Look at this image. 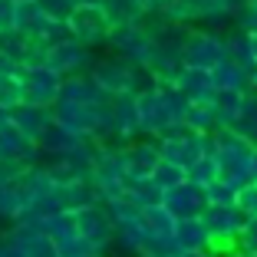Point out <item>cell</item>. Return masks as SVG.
<instances>
[{
  "label": "cell",
  "mask_w": 257,
  "mask_h": 257,
  "mask_svg": "<svg viewBox=\"0 0 257 257\" xmlns=\"http://www.w3.org/2000/svg\"><path fill=\"white\" fill-rule=\"evenodd\" d=\"M10 122H14L17 128H20L27 139H33V142H40V139L46 136V128L56 122L53 109L46 106H33V102H20L17 109H10Z\"/></svg>",
  "instance_id": "obj_16"
},
{
  "label": "cell",
  "mask_w": 257,
  "mask_h": 257,
  "mask_svg": "<svg viewBox=\"0 0 257 257\" xmlns=\"http://www.w3.org/2000/svg\"><path fill=\"white\" fill-rule=\"evenodd\" d=\"M234 23H237V30L254 37L257 33V0H244L241 7L234 10Z\"/></svg>",
  "instance_id": "obj_35"
},
{
  "label": "cell",
  "mask_w": 257,
  "mask_h": 257,
  "mask_svg": "<svg viewBox=\"0 0 257 257\" xmlns=\"http://www.w3.org/2000/svg\"><path fill=\"white\" fill-rule=\"evenodd\" d=\"M23 162H10V159H0V185H10L17 178V175L23 172Z\"/></svg>",
  "instance_id": "obj_40"
},
{
  "label": "cell",
  "mask_w": 257,
  "mask_h": 257,
  "mask_svg": "<svg viewBox=\"0 0 257 257\" xmlns=\"http://www.w3.org/2000/svg\"><path fill=\"white\" fill-rule=\"evenodd\" d=\"M172 237L182 250H208L211 247V231H208L204 218H178Z\"/></svg>",
  "instance_id": "obj_18"
},
{
  "label": "cell",
  "mask_w": 257,
  "mask_h": 257,
  "mask_svg": "<svg viewBox=\"0 0 257 257\" xmlns=\"http://www.w3.org/2000/svg\"><path fill=\"white\" fill-rule=\"evenodd\" d=\"M102 204L109 208V214H112V221H115V247L128 250L132 257L142 254L149 237H152L142 208L132 204L128 198H112V201H102Z\"/></svg>",
  "instance_id": "obj_3"
},
{
  "label": "cell",
  "mask_w": 257,
  "mask_h": 257,
  "mask_svg": "<svg viewBox=\"0 0 257 257\" xmlns=\"http://www.w3.org/2000/svg\"><path fill=\"white\" fill-rule=\"evenodd\" d=\"M250 89H254V92H257V76H254V79H250Z\"/></svg>",
  "instance_id": "obj_48"
},
{
  "label": "cell",
  "mask_w": 257,
  "mask_h": 257,
  "mask_svg": "<svg viewBox=\"0 0 257 257\" xmlns=\"http://www.w3.org/2000/svg\"><path fill=\"white\" fill-rule=\"evenodd\" d=\"M142 214H145V224H149V231H152V237H172L175 234V214L168 211L165 204H152V208H142Z\"/></svg>",
  "instance_id": "obj_26"
},
{
  "label": "cell",
  "mask_w": 257,
  "mask_h": 257,
  "mask_svg": "<svg viewBox=\"0 0 257 257\" xmlns=\"http://www.w3.org/2000/svg\"><path fill=\"white\" fill-rule=\"evenodd\" d=\"M159 145H162V159L188 172L201 155H214V132H191V128L185 125V128H178V132L162 136Z\"/></svg>",
  "instance_id": "obj_5"
},
{
  "label": "cell",
  "mask_w": 257,
  "mask_h": 257,
  "mask_svg": "<svg viewBox=\"0 0 257 257\" xmlns=\"http://www.w3.org/2000/svg\"><path fill=\"white\" fill-rule=\"evenodd\" d=\"M53 23V17H46V10L40 7L37 0H23V4H17V27L14 30L27 33V37L33 40H43L46 27Z\"/></svg>",
  "instance_id": "obj_19"
},
{
  "label": "cell",
  "mask_w": 257,
  "mask_h": 257,
  "mask_svg": "<svg viewBox=\"0 0 257 257\" xmlns=\"http://www.w3.org/2000/svg\"><path fill=\"white\" fill-rule=\"evenodd\" d=\"M23 79V102H33V106H46L53 109L63 96V86H66V76L60 69L46 66V63H30V66L20 69Z\"/></svg>",
  "instance_id": "obj_6"
},
{
  "label": "cell",
  "mask_w": 257,
  "mask_h": 257,
  "mask_svg": "<svg viewBox=\"0 0 257 257\" xmlns=\"http://www.w3.org/2000/svg\"><path fill=\"white\" fill-rule=\"evenodd\" d=\"M237 247L257 257V218H247V224H244V231H241V241H237Z\"/></svg>",
  "instance_id": "obj_38"
},
{
  "label": "cell",
  "mask_w": 257,
  "mask_h": 257,
  "mask_svg": "<svg viewBox=\"0 0 257 257\" xmlns=\"http://www.w3.org/2000/svg\"><path fill=\"white\" fill-rule=\"evenodd\" d=\"M76 227H79V234L99 250V254H106L109 247L115 244V221L109 214V208L102 201H92L86 208L76 211Z\"/></svg>",
  "instance_id": "obj_8"
},
{
  "label": "cell",
  "mask_w": 257,
  "mask_h": 257,
  "mask_svg": "<svg viewBox=\"0 0 257 257\" xmlns=\"http://www.w3.org/2000/svg\"><path fill=\"white\" fill-rule=\"evenodd\" d=\"M175 218H201L204 208H208V188L195 185L191 178L178 182L175 188L165 191V201H162Z\"/></svg>",
  "instance_id": "obj_13"
},
{
  "label": "cell",
  "mask_w": 257,
  "mask_h": 257,
  "mask_svg": "<svg viewBox=\"0 0 257 257\" xmlns=\"http://www.w3.org/2000/svg\"><path fill=\"white\" fill-rule=\"evenodd\" d=\"M109 50L119 53L128 63H152V50L155 40L145 23H125V27H112L109 33Z\"/></svg>",
  "instance_id": "obj_9"
},
{
  "label": "cell",
  "mask_w": 257,
  "mask_h": 257,
  "mask_svg": "<svg viewBox=\"0 0 257 257\" xmlns=\"http://www.w3.org/2000/svg\"><path fill=\"white\" fill-rule=\"evenodd\" d=\"M191 99L185 96L175 83H159V89L142 92L139 96V119H142V136H168L185 128Z\"/></svg>",
  "instance_id": "obj_1"
},
{
  "label": "cell",
  "mask_w": 257,
  "mask_h": 257,
  "mask_svg": "<svg viewBox=\"0 0 257 257\" xmlns=\"http://www.w3.org/2000/svg\"><path fill=\"white\" fill-rule=\"evenodd\" d=\"M4 122H10V109H4V106H0V125H4Z\"/></svg>",
  "instance_id": "obj_45"
},
{
  "label": "cell",
  "mask_w": 257,
  "mask_h": 257,
  "mask_svg": "<svg viewBox=\"0 0 257 257\" xmlns=\"http://www.w3.org/2000/svg\"><path fill=\"white\" fill-rule=\"evenodd\" d=\"M185 125H188L191 132H218V128H221L211 102H191L188 115H185Z\"/></svg>",
  "instance_id": "obj_28"
},
{
  "label": "cell",
  "mask_w": 257,
  "mask_h": 257,
  "mask_svg": "<svg viewBox=\"0 0 257 257\" xmlns=\"http://www.w3.org/2000/svg\"><path fill=\"white\" fill-rule=\"evenodd\" d=\"M182 257H218V254H214V250L208 247V250H185Z\"/></svg>",
  "instance_id": "obj_42"
},
{
  "label": "cell",
  "mask_w": 257,
  "mask_h": 257,
  "mask_svg": "<svg viewBox=\"0 0 257 257\" xmlns=\"http://www.w3.org/2000/svg\"><path fill=\"white\" fill-rule=\"evenodd\" d=\"M231 56V46H227V37L218 30H191L188 43H185V66L195 69H214Z\"/></svg>",
  "instance_id": "obj_7"
},
{
  "label": "cell",
  "mask_w": 257,
  "mask_h": 257,
  "mask_svg": "<svg viewBox=\"0 0 257 257\" xmlns=\"http://www.w3.org/2000/svg\"><path fill=\"white\" fill-rule=\"evenodd\" d=\"M211 76H214V86H218V89H250V73L241 63H234L231 56H227L221 66H214Z\"/></svg>",
  "instance_id": "obj_23"
},
{
  "label": "cell",
  "mask_w": 257,
  "mask_h": 257,
  "mask_svg": "<svg viewBox=\"0 0 257 257\" xmlns=\"http://www.w3.org/2000/svg\"><path fill=\"white\" fill-rule=\"evenodd\" d=\"M237 198H241V188L231 182H224V178H218L214 185H208V204H237Z\"/></svg>",
  "instance_id": "obj_34"
},
{
  "label": "cell",
  "mask_w": 257,
  "mask_h": 257,
  "mask_svg": "<svg viewBox=\"0 0 257 257\" xmlns=\"http://www.w3.org/2000/svg\"><path fill=\"white\" fill-rule=\"evenodd\" d=\"M188 178L195 185H201V188H208V185H214L221 178V165H218V159L214 155H201V159L195 162V165L188 168Z\"/></svg>",
  "instance_id": "obj_30"
},
{
  "label": "cell",
  "mask_w": 257,
  "mask_h": 257,
  "mask_svg": "<svg viewBox=\"0 0 257 257\" xmlns=\"http://www.w3.org/2000/svg\"><path fill=\"white\" fill-rule=\"evenodd\" d=\"M201 218L208 224V231H211V250L218 257L237 247L241 231L247 224V214H244L241 204H208Z\"/></svg>",
  "instance_id": "obj_4"
},
{
  "label": "cell",
  "mask_w": 257,
  "mask_h": 257,
  "mask_svg": "<svg viewBox=\"0 0 257 257\" xmlns=\"http://www.w3.org/2000/svg\"><path fill=\"white\" fill-rule=\"evenodd\" d=\"M254 155H257V145L250 139H244L237 128L224 125L214 132V159L221 165V178L237 188L254 182Z\"/></svg>",
  "instance_id": "obj_2"
},
{
  "label": "cell",
  "mask_w": 257,
  "mask_h": 257,
  "mask_svg": "<svg viewBox=\"0 0 257 257\" xmlns=\"http://www.w3.org/2000/svg\"><path fill=\"white\" fill-rule=\"evenodd\" d=\"M112 128H115V142L128 145L132 139L142 136V119H139V96L132 92H119L112 99Z\"/></svg>",
  "instance_id": "obj_14"
},
{
  "label": "cell",
  "mask_w": 257,
  "mask_h": 257,
  "mask_svg": "<svg viewBox=\"0 0 257 257\" xmlns=\"http://www.w3.org/2000/svg\"><path fill=\"white\" fill-rule=\"evenodd\" d=\"M250 46H254V56H257V33H254V37H250Z\"/></svg>",
  "instance_id": "obj_46"
},
{
  "label": "cell",
  "mask_w": 257,
  "mask_h": 257,
  "mask_svg": "<svg viewBox=\"0 0 257 257\" xmlns=\"http://www.w3.org/2000/svg\"><path fill=\"white\" fill-rule=\"evenodd\" d=\"M132 66H136V63L122 60L119 53L109 50L106 56H96V63L89 66V73L96 76V83L106 92L119 96V92H128V86H132Z\"/></svg>",
  "instance_id": "obj_12"
},
{
  "label": "cell",
  "mask_w": 257,
  "mask_h": 257,
  "mask_svg": "<svg viewBox=\"0 0 257 257\" xmlns=\"http://www.w3.org/2000/svg\"><path fill=\"white\" fill-rule=\"evenodd\" d=\"M139 4H142L145 10H162V7L168 4V0H139Z\"/></svg>",
  "instance_id": "obj_41"
},
{
  "label": "cell",
  "mask_w": 257,
  "mask_h": 257,
  "mask_svg": "<svg viewBox=\"0 0 257 257\" xmlns=\"http://www.w3.org/2000/svg\"><path fill=\"white\" fill-rule=\"evenodd\" d=\"M175 86H178L191 102H211L214 92H218L211 69H195V66H185L182 73L175 76Z\"/></svg>",
  "instance_id": "obj_17"
},
{
  "label": "cell",
  "mask_w": 257,
  "mask_h": 257,
  "mask_svg": "<svg viewBox=\"0 0 257 257\" xmlns=\"http://www.w3.org/2000/svg\"><path fill=\"white\" fill-rule=\"evenodd\" d=\"M40 7L46 10V17H53V20H69L79 7V0H37Z\"/></svg>",
  "instance_id": "obj_36"
},
{
  "label": "cell",
  "mask_w": 257,
  "mask_h": 257,
  "mask_svg": "<svg viewBox=\"0 0 257 257\" xmlns=\"http://www.w3.org/2000/svg\"><path fill=\"white\" fill-rule=\"evenodd\" d=\"M17 27V0H0V33Z\"/></svg>",
  "instance_id": "obj_39"
},
{
  "label": "cell",
  "mask_w": 257,
  "mask_h": 257,
  "mask_svg": "<svg viewBox=\"0 0 257 257\" xmlns=\"http://www.w3.org/2000/svg\"><path fill=\"white\" fill-rule=\"evenodd\" d=\"M56 254H60V257H92V254H99V250L92 247L79 231H76L73 237H66V241L56 244Z\"/></svg>",
  "instance_id": "obj_32"
},
{
  "label": "cell",
  "mask_w": 257,
  "mask_h": 257,
  "mask_svg": "<svg viewBox=\"0 0 257 257\" xmlns=\"http://www.w3.org/2000/svg\"><path fill=\"white\" fill-rule=\"evenodd\" d=\"M244 99H247V89H218L211 99L214 106V115H218V125H234L237 115H241L244 109Z\"/></svg>",
  "instance_id": "obj_20"
},
{
  "label": "cell",
  "mask_w": 257,
  "mask_h": 257,
  "mask_svg": "<svg viewBox=\"0 0 257 257\" xmlns=\"http://www.w3.org/2000/svg\"><path fill=\"white\" fill-rule=\"evenodd\" d=\"M237 204L244 208V214H247V218H257V178H254L250 185H244V188H241Z\"/></svg>",
  "instance_id": "obj_37"
},
{
  "label": "cell",
  "mask_w": 257,
  "mask_h": 257,
  "mask_svg": "<svg viewBox=\"0 0 257 257\" xmlns=\"http://www.w3.org/2000/svg\"><path fill=\"white\" fill-rule=\"evenodd\" d=\"M43 63H46V66H53V69H60L63 76L89 73V66L96 63V50H89V46L79 43L76 37H69V40H60V43L46 46Z\"/></svg>",
  "instance_id": "obj_10"
},
{
  "label": "cell",
  "mask_w": 257,
  "mask_h": 257,
  "mask_svg": "<svg viewBox=\"0 0 257 257\" xmlns=\"http://www.w3.org/2000/svg\"><path fill=\"white\" fill-rule=\"evenodd\" d=\"M23 102V79L20 69H0V106L17 109Z\"/></svg>",
  "instance_id": "obj_27"
},
{
  "label": "cell",
  "mask_w": 257,
  "mask_h": 257,
  "mask_svg": "<svg viewBox=\"0 0 257 257\" xmlns=\"http://www.w3.org/2000/svg\"><path fill=\"white\" fill-rule=\"evenodd\" d=\"M136 257H159V254H149V250H142V254H136Z\"/></svg>",
  "instance_id": "obj_47"
},
{
  "label": "cell",
  "mask_w": 257,
  "mask_h": 257,
  "mask_svg": "<svg viewBox=\"0 0 257 257\" xmlns=\"http://www.w3.org/2000/svg\"><path fill=\"white\" fill-rule=\"evenodd\" d=\"M152 178H155V185H162V188H175V185L178 182H185V178H188V172H185V168H178V165H172V162H165L162 159L159 162V168H155V172H152Z\"/></svg>",
  "instance_id": "obj_33"
},
{
  "label": "cell",
  "mask_w": 257,
  "mask_h": 257,
  "mask_svg": "<svg viewBox=\"0 0 257 257\" xmlns=\"http://www.w3.org/2000/svg\"><path fill=\"white\" fill-rule=\"evenodd\" d=\"M221 257H254V254H247V250H241V247H234V250H227V254H221Z\"/></svg>",
  "instance_id": "obj_43"
},
{
  "label": "cell",
  "mask_w": 257,
  "mask_h": 257,
  "mask_svg": "<svg viewBox=\"0 0 257 257\" xmlns=\"http://www.w3.org/2000/svg\"><path fill=\"white\" fill-rule=\"evenodd\" d=\"M79 142H86V136H76L73 128H66V125H60V122H53V125L46 128V136L40 139V152L43 155H63V152H69V149H76Z\"/></svg>",
  "instance_id": "obj_21"
},
{
  "label": "cell",
  "mask_w": 257,
  "mask_h": 257,
  "mask_svg": "<svg viewBox=\"0 0 257 257\" xmlns=\"http://www.w3.org/2000/svg\"><path fill=\"white\" fill-rule=\"evenodd\" d=\"M40 227H43L46 234L53 237V244L66 241V237H73L79 227H76V211H56V214H46V218L37 221Z\"/></svg>",
  "instance_id": "obj_25"
},
{
  "label": "cell",
  "mask_w": 257,
  "mask_h": 257,
  "mask_svg": "<svg viewBox=\"0 0 257 257\" xmlns=\"http://www.w3.org/2000/svg\"><path fill=\"white\" fill-rule=\"evenodd\" d=\"M23 198L17 195V188H14V182L10 185H0V221H20L23 218Z\"/></svg>",
  "instance_id": "obj_31"
},
{
  "label": "cell",
  "mask_w": 257,
  "mask_h": 257,
  "mask_svg": "<svg viewBox=\"0 0 257 257\" xmlns=\"http://www.w3.org/2000/svg\"><path fill=\"white\" fill-rule=\"evenodd\" d=\"M69 30H73V37L79 43L89 46V50H102V46H109L112 23H109L102 7H76V14L69 17Z\"/></svg>",
  "instance_id": "obj_11"
},
{
  "label": "cell",
  "mask_w": 257,
  "mask_h": 257,
  "mask_svg": "<svg viewBox=\"0 0 257 257\" xmlns=\"http://www.w3.org/2000/svg\"><path fill=\"white\" fill-rule=\"evenodd\" d=\"M102 10H106L109 23L112 27H125V23H142L145 7L139 0H102Z\"/></svg>",
  "instance_id": "obj_24"
},
{
  "label": "cell",
  "mask_w": 257,
  "mask_h": 257,
  "mask_svg": "<svg viewBox=\"0 0 257 257\" xmlns=\"http://www.w3.org/2000/svg\"><path fill=\"white\" fill-rule=\"evenodd\" d=\"M125 198L132 204H139V208H152V204L165 201V188L155 185V178H128Z\"/></svg>",
  "instance_id": "obj_22"
},
{
  "label": "cell",
  "mask_w": 257,
  "mask_h": 257,
  "mask_svg": "<svg viewBox=\"0 0 257 257\" xmlns=\"http://www.w3.org/2000/svg\"><path fill=\"white\" fill-rule=\"evenodd\" d=\"M231 128H237L244 139H250V142L257 145V92L247 89V99H244V109L241 115H237V122Z\"/></svg>",
  "instance_id": "obj_29"
},
{
  "label": "cell",
  "mask_w": 257,
  "mask_h": 257,
  "mask_svg": "<svg viewBox=\"0 0 257 257\" xmlns=\"http://www.w3.org/2000/svg\"><path fill=\"white\" fill-rule=\"evenodd\" d=\"M79 7H102V0H79Z\"/></svg>",
  "instance_id": "obj_44"
},
{
  "label": "cell",
  "mask_w": 257,
  "mask_h": 257,
  "mask_svg": "<svg viewBox=\"0 0 257 257\" xmlns=\"http://www.w3.org/2000/svg\"><path fill=\"white\" fill-rule=\"evenodd\" d=\"M125 159H128V178H152V172L162 162V145L155 136L149 139H132L125 145Z\"/></svg>",
  "instance_id": "obj_15"
},
{
  "label": "cell",
  "mask_w": 257,
  "mask_h": 257,
  "mask_svg": "<svg viewBox=\"0 0 257 257\" xmlns=\"http://www.w3.org/2000/svg\"><path fill=\"white\" fill-rule=\"evenodd\" d=\"M17 4H23V0H17Z\"/></svg>",
  "instance_id": "obj_51"
},
{
  "label": "cell",
  "mask_w": 257,
  "mask_h": 257,
  "mask_svg": "<svg viewBox=\"0 0 257 257\" xmlns=\"http://www.w3.org/2000/svg\"><path fill=\"white\" fill-rule=\"evenodd\" d=\"M254 178H257V155H254Z\"/></svg>",
  "instance_id": "obj_49"
},
{
  "label": "cell",
  "mask_w": 257,
  "mask_h": 257,
  "mask_svg": "<svg viewBox=\"0 0 257 257\" xmlns=\"http://www.w3.org/2000/svg\"><path fill=\"white\" fill-rule=\"evenodd\" d=\"M92 257H102V254H92Z\"/></svg>",
  "instance_id": "obj_50"
}]
</instances>
